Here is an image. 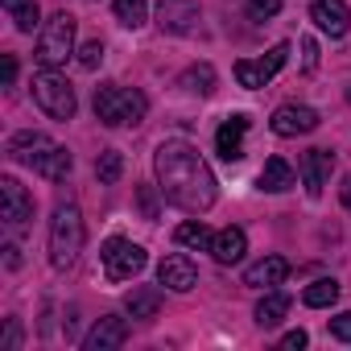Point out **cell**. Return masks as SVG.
<instances>
[{
  "label": "cell",
  "mask_w": 351,
  "mask_h": 351,
  "mask_svg": "<svg viewBox=\"0 0 351 351\" xmlns=\"http://www.w3.org/2000/svg\"><path fill=\"white\" fill-rule=\"evenodd\" d=\"M153 169H157V191L165 203L182 207L191 215H203L215 207L219 182L191 141H161L153 153Z\"/></svg>",
  "instance_id": "cell-1"
},
{
  "label": "cell",
  "mask_w": 351,
  "mask_h": 351,
  "mask_svg": "<svg viewBox=\"0 0 351 351\" xmlns=\"http://www.w3.org/2000/svg\"><path fill=\"white\" fill-rule=\"evenodd\" d=\"M83 211L75 203H58L54 207V219H50V265L54 269H71L83 252Z\"/></svg>",
  "instance_id": "cell-2"
},
{
  "label": "cell",
  "mask_w": 351,
  "mask_h": 351,
  "mask_svg": "<svg viewBox=\"0 0 351 351\" xmlns=\"http://www.w3.org/2000/svg\"><path fill=\"white\" fill-rule=\"evenodd\" d=\"M145 112H149V99H145L141 91H132V87L108 83V87L95 91V116H99L108 128H132V124L145 120Z\"/></svg>",
  "instance_id": "cell-3"
},
{
  "label": "cell",
  "mask_w": 351,
  "mask_h": 351,
  "mask_svg": "<svg viewBox=\"0 0 351 351\" xmlns=\"http://www.w3.org/2000/svg\"><path fill=\"white\" fill-rule=\"evenodd\" d=\"M71 54H75V17L62 9V13H54V17L42 25L38 62H42V66H62Z\"/></svg>",
  "instance_id": "cell-4"
},
{
  "label": "cell",
  "mask_w": 351,
  "mask_h": 351,
  "mask_svg": "<svg viewBox=\"0 0 351 351\" xmlns=\"http://www.w3.org/2000/svg\"><path fill=\"white\" fill-rule=\"evenodd\" d=\"M34 99H38V108L50 116V120H71L75 116V87L62 79V75H54V66H46L42 75H34Z\"/></svg>",
  "instance_id": "cell-5"
},
{
  "label": "cell",
  "mask_w": 351,
  "mask_h": 351,
  "mask_svg": "<svg viewBox=\"0 0 351 351\" xmlns=\"http://www.w3.org/2000/svg\"><path fill=\"white\" fill-rule=\"evenodd\" d=\"M99 261H104V277L108 281H132L145 269V248L132 244V240H124V236H112L99 248Z\"/></svg>",
  "instance_id": "cell-6"
},
{
  "label": "cell",
  "mask_w": 351,
  "mask_h": 351,
  "mask_svg": "<svg viewBox=\"0 0 351 351\" xmlns=\"http://www.w3.org/2000/svg\"><path fill=\"white\" fill-rule=\"evenodd\" d=\"M285 58H289V46H285V42H277L265 58H240V62H236V83L248 87V91H261V87L285 66Z\"/></svg>",
  "instance_id": "cell-7"
},
{
  "label": "cell",
  "mask_w": 351,
  "mask_h": 351,
  "mask_svg": "<svg viewBox=\"0 0 351 351\" xmlns=\"http://www.w3.org/2000/svg\"><path fill=\"white\" fill-rule=\"evenodd\" d=\"M203 21L199 0H161L157 5V25L161 34H195Z\"/></svg>",
  "instance_id": "cell-8"
},
{
  "label": "cell",
  "mask_w": 351,
  "mask_h": 351,
  "mask_svg": "<svg viewBox=\"0 0 351 351\" xmlns=\"http://www.w3.org/2000/svg\"><path fill=\"white\" fill-rule=\"evenodd\" d=\"M269 124H273L277 136H306V132L318 128V112L306 108V104H281Z\"/></svg>",
  "instance_id": "cell-9"
},
{
  "label": "cell",
  "mask_w": 351,
  "mask_h": 351,
  "mask_svg": "<svg viewBox=\"0 0 351 351\" xmlns=\"http://www.w3.org/2000/svg\"><path fill=\"white\" fill-rule=\"evenodd\" d=\"M0 203H5L0 219H5L9 228L29 223V215H34V199H29V191H25L17 178H0Z\"/></svg>",
  "instance_id": "cell-10"
},
{
  "label": "cell",
  "mask_w": 351,
  "mask_h": 351,
  "mask_svg": "<svg viewBox=\"0 0 351 351\" xmlns=\"http://www.w3.org/2000/svg\"><path fill=\"white\" fill-rule=\"evenodd\" d=\"M330 169H335V153H326V149H306V153H302V186H306L310 199L322 195Z\"/></svg>",
  "instance_id": "cell-11"
},
{
  "label": "cell",
  "mask_w": 351,
  "mask_h": 351,
  "mask_svg": "<svg viewBox=\"0 0 351 351\" xmlns=\"http://www.w3.org/2000/svg\"><path fill=\"white\" fill-rule=\"evenodd\" d=\"M310 17H314V25H318L322 34H330V38H343L347 25H351L347 0H314V5H310Z\"/></svg>",
  "instance_id": "cell-12"
},
{
  "label": "cell",
  "mask_w": 351,
  "mask_h": 351,
  "mask_svg": "<svg viewBox=\"0 0 351 351\" xmlns=\"http://www.w3.org/2000/svg\"><path fill=\"white\" fill-rule=\"evenodd\" d=\"M244 132H248V116H244V112H232V116L219 124L215 149H219L223 161H240V157H244Z\"/></svg>",
  "instance_id": "cell-13"
},
{
  "label": "cell",
  "mask_w": 351,
  "mask_h": 351,
  "mask_svg": "<svg viewBox=\"0 0 351 351\" xmlns=\"http://www.w3.org/2000/svg\"><path fill=\"white\" fill-rule=\"evenodd\" d=\"M157 281H161L165 289H173V293H191V289L199 285V273H195V265H191L186 256H165V261L157 265Z\"/></svg>",
  "instance_id": "cell-14"
},
{
  "label": "cell",
  "mask_w": 351,
  "mask_h": 351,
  "mask_svg": "<svg viewBox=\"0 0 351 351\" xmlns=\"http://www.w3.org/2000/svg\"><path fill=\"white\" fill-rule=\"evenodd\" d=\"M124 339H128L124 318L108 314V318H99V322L91 326V335L83 339V347H87V351H116V347H124Z\"/></svg>",
  "instance_id": "cell-15"
},
{
  "label": "cell",
  "mask_w": 351,
  "mask_h": 351,
  "mask_svg": "<svg viewBox=\"0 0 351 351\" xmlns=\"http://www.w3.org/2000/svg\"><path fill=\"white\" fill-rule=\"evenodd\" d=\"M285 277H289V261L285 256H265V261L244 269V285H252V289H273Z\"/></svg>",
  "instance_id": "cell-16"
},
{
  "label": "cell",
  "mask_w": 351,
  "mask_h": 351,
  "mask_svg": "<svg viewBox=\"0 0 351 351\" xmlns=\"http://www.w3.org/2000/svg\"><path fill=\"white\" fill-rule=\"evenodd\" d=\"M50 149H54V141H50L46 132H17V136L9 141V157H13V161H25V165H38Z\"/></svg>",
  "instance_id": "cell-17"
},
{
  "label": "cell",
  "mask_w": 351,
  "mask_h": 351,
  "mask_svg": "<svg viewBox=\"0 0 351 351\" xmlns=\"http://www.w3.org/2000/svg\"><path fill=\"white\" fill-rule=\"evenodd\" d=\"M244 252H248V236H244V228H223V232H215V240H211V256H215L219 265H236V261H244Z\"/></svg>",
  "instance_id": "cell-18"
},
{
  "label": "cell",
  "mask_w": 351,
  "mask_h": 351,
  "mask_svg": "<svg viewBox=\"0 0 351 351\" xmlns=\"http://www.w3.org/2000/svg\"><path fill=\"white\" fill-rule=\"evenodd\" d=\"M124 310H128V318H136V322H153L157 310H161V289H153V285H132L128 298H124Z\"/></svg>",
  "instance_id": "cell-19"
},
{
  "label": "cell",
  "mask_w": 351,
  "mask_h": 351,
  "mask_svg": "<svg viewBox=\"0 0 351 351\" xmlns=\"http://www.w3.org/2000/svg\"><path fill=\"white\" fill-rule=\"evenodd\" d=\"M289 186H293V165H289L285 157H269L265 169H261V191L281 195V191H289Z\"/></svg>",
  "instance_id": "cell-20"
},
{
  "label": "cell",
  "mask_w": 351,
  "mask_h": 351,
  "mask_svg": "<svg viewBox=\"0 0 351 351\" xmlns=\"http://www.w3.org/2000/svg\"><path fill=\"white\" fill-rule=\"evenodd\" d=\"M285 314H289V293H281V289H269V293L256 302V322H261V326H277Z\"/></svg>",
  "instance_id": "cell-21"
},
{
  "label": "cell",
  "mask_w": 351,
  "mask_h": 351,
  "mask_svg": "<svg viewBox=\"0 0 351 351\" xmlns=\"http://www.w3.org/2000/svg\"><path fill=\"white\" fill-rule=\"evenodd\" d=\"M71 165H75V161H71V153H66L62 145H54V149H50V153H46V157H42V161L34 165V169L42 173L46 182H62L66 173H71Z\"/></svg>",
  "instance_id": "cell-22"
},
{
  "label": "cell",
  "mask_w": 351,
  "mask_h": 351,
  "mask_svg": "<svg viewBox=\"0 0 351 351\" xmlns=\"http://www.w3.org/2000/svg\"><path fill=\"white\" fill-rule=\"evenodd\" d=\"M178 87H182L186 95H211V91H215V66H211V62L191 66V71L178 79Z\"/></svg>",
  "instance_id": "cell-23"
},
{
  "label": "cell",
  "mask_w": 351,
  "mask_h": 351,
  "mask_svg": "<svg viewBox=\"0 0 351 351\" xmlns=\"http://www.w3.org/2000/svg\"><path fill=\"white\" fill-rule=\"evenodd\" d=\"M120 173H124V157H120V149H104V153L95 157V178H99L104 186H112V182H120Z\"/></svg>",
  "instance_id": "cell-24"
},
{
  "label": "cell",
  "mask_w": 351,
  "mask_h": 351,
  "mask_svg": "<svg viewBox=\"0 0 351 351\" xmlns=\"http://www.w3.org/2000/svg\"><path fill=\"white\" fill-rule=\"evenodd\" d=\"M335 298H339V281H330V277H322V281H314V285H306V293H302V302H306L310 310H322V306H335Z\"/></svg>",
  "instance_id": "cell-25"
},
{
  "label": "cell",
  "mask_w": 351,
  "mask_h": 351,
  "mask_svg": "<svg viewBox=\"0 0 351 351\" xmlns=\"http://www.w3.org/2000/svg\"><path fill=\"white\" fill-rule=\"evenodd\" d=\"M116 21L120 25H128V29H141L145 25V17H149V0H116Z\"/></svg>",
  "instance_id": "cell-26"
},
{
  "label": "cell",
  "mask_w": 351,
  "mask_h": 351,
  "mask_svg": "<svg viewBox=\"0 0 351 351\" xmlns=\"http://www.w3.org/2000/svg\"><path fill=\"white\" fill-rule=\"evenodd\" d=\"M173 240L178 244H186V248H207L211 252V232H207V223H199V219H191V223H182L178 232H173Z\"/></svg>",
  "instance_id": "cell-27"
},
{
  "label": "cell",
  "mask_w": 351,
  "mask_h": 351,
  "mask_svg": "<svg viewBox=\"0 0 351 351\" xmlns=\"http://www.w3.org/2000/svg\"><path fill=\"white\" fill-rule=\"evenodd\" d=\"M281 13V0H248V17L252 21H269Z\"/></svg>",
  "instance_id": "cell-28"
},
{
  "label": "cell",
  "mask_w": 351,
  "mask_h": 351,
  "mask_svg": "<svg viewBox=\"0 0 351 351\" xmlns=\"http://www.w3.org/2000/svg\"><path fill=\"white\" fill-rule=\"evenodd\" d=\"M99 62H104V42H87V46L79 50V66H83V71H95Z\"/></svg>",
  "instance_id": "cell-29"
},
{
  "label": "cell",
  "mask_w": 351,
  "mask_h": 351,
  "mask_svg": "<svg viewBox=\"0 0 351 351\" xmlns=\"http://www.w3.org/2000/svg\"><path fill=\"white\" fill-rule=\"evenodd\" d=\"M330 335L343 339V343H351V310H343V314L330 318Z\"/></svg>",
  "instance_id": "cell-30"
},
{
  "label": "cell",
  "mask_w": 351,
  "mask_h": 351,
  "mask_svg": "<svg viewBox=\"0 0 351 351\" xmlns=\"http://www.w3.org/2000/svg\"><path fill=\"white\" fill-rule=\"evenodd\" d=\"M17 347H21V326H17V318H9L5 339H0V351H17Z\"/></svg>",
  "instance_id": "cell-31"
},
{
  "label": "cell",
  "mask_w": 351,
  "mask_h": 351,
  "mask_svg": "<svg viewBox=\"0 0 351 351\" xmlns=\"http://www.w3.org/2000/svg\"><path fill=\"white\" fill-rule=\"evenodd\" d=\"M302 62H306V71L318 66V42L314 38H302Z\"/></svg>",
  "instance_id": "cell-32"
},
{
  "label": "cell",
  "mask_w": 351,
  "mask_h": 351,
  "mask_svg": "<svg viewBox=\"0 0 351 351\" xmlns=\"http://www.w3.org/2000/svg\"><path fill=\"white\" fill-rule=\"evenodd\" d=\"M0 79H5V87H13V79H17V58L13 54H5V62H0Z\"/></svg>",
  "instance_id": "cell-33"
},
{
  "label": "cell",
  "mask_w": 351,
  "mask_h": 351,
  "mask_svg": "<svg viewBox=\"0 0 351 351\" xmlns=\"http://www.w3.org/2000/svg\"><path fill=\"white\" fill-rule=\"evenodd\" d=\"M281 347H285V351H298V347H306V330H289V335L281 339Z\"/></svg>",
  "instance_id": "cell-34"
},
{
  "label": "cell",
  "mask_w": 351,
  "mask_h": 351,
  "mask_svg": "<svg viewBox=\"0 0 351 351\" xmlns=\"http://www.w3.org/2000/svg\"><path fill=\"white\" fill-rule=\"evenodd\" d=\"M141 207H145V219H153V215H157V203H153V191H149V186L141 191Z\"/></svg>",
  "instance_id": "cell-35"
},
{
  "label": "cell",
  "mask_w": 351,
  "mask_h": 351,
  "mask_svg": "<svg viewBox=\"0 0 351 351\" xmlns=\"http://www.w3.org/2000/svg\"><path fill=\"white\" fill-rule=\"evenodd\" d=\"M5 265H9V269H17V265H21V248H17V244H9V248H5Z\"/></svg>",
  "instance_id": "cell-36"
},
{
  "label": "cell",
  "mask_w": 351,
  "mask_h": 351,
  "mask_svg": "<svg viewBox=\"0 0 351 351\" xmlns=\"http://www.w3.org/2000/svg\"><path fill=\"white\" fill-rule=\"evenodd\" d=\"M0 5H5V9H9V17H13V13H21L25 5H34V0H0Z\"/></svg>",
  "instance_id": "cell-37"
},
{
  "label": "cell",
  "mask_w": 351,
  "mask_h": 351,
  "mask_svg": "<svg viewBox=\"0 0 351 351\" xmlns=\"http://www.w3.org/2000/svg\"><path fill=\"white\" fill-rule=\"evenodd\" d=\"M339 199H343V207H351V173H347L343 186H339Z\"/></svg>",
  "instance_id": "cell-38"
},
{
  "label": "cell",
  "mask_w": 351,
  "mask_h": 351,
  "mask_svg": "<svg viewBox=\"0 0 351 351\" xmlns=\"http://www.w3.org/2000/svg\"><path fill=\"white\" fill-rule=\"evenodd\" d=\"M343 95H347V104H351V83H347V87H343Z\"/></svg>",
  "instance_id": "cell-39"
}]
</instances>
